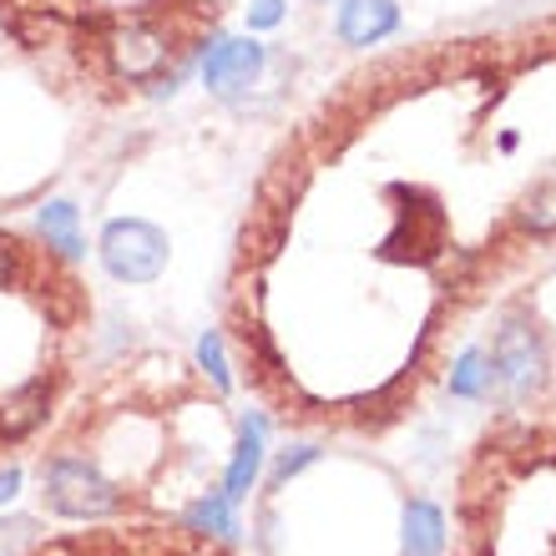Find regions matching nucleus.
<instances>
[{
	"label": "nucleus",
	"mask_w": 556,
	"mask_h": 556,
	"mask_svg": "<svg viewBox=\"0 0 556 556\" xmlns=\"http://www.w3.org/2000/svg\"><path fill=\"white\" fill-rule=\"evenodd\" d=\"M556 253V21L395 51L274 147L218 289L233 384L283 435L390 445L470 324Z\"/></svg>",
	"instance_id": "f257e3e1"
},
{
	"label": "nucleus",
	"mask_w": 556,
	"mask_h": 556,
	"mask_svg": "<svg viewBox=\"0 0 556 556\" xmlns=\"http://www.w3.org/2000/svg\"><path fill=\"white\" fill-rule=\"evenodd\" d=\"M253 425L218 375L167 344L87 369L30 451V485L56 521H203L249 496Z\"/></svg>",
	"instance_id": "f03ea898"
},
{
	"label": "nucleus",
	"mask_w": 556,
	"mask_h": 556,
	"mask_svg": "<svg viewBox=\"0 0 556 556\" xmlns=\"http://www.w3.org/2000/svg\"><path fill=\"white\" fill-rule=\"evenodd\" d=\"M253 556H445V516L375 445L278 455L249 511Z\"/></svg>",
	"instance_id": "7ed1b4c3"
},
{
	"label": "nucleus",
	"mask_w": 556,
	"mask_h": 556,
	"mask_svg": "<svg viewBox=\"0 0 556 556\" xmlns=\"http://www.w3.org/2000/svg\"><path fill=\"white\" fill-rule=\"evenodd\" d=\"M97 299L41 228L0 223V485H15L36 440L87 375Z\"/></svg>",
	"instance_id": "20e7f679"
},
{
	"label": "nucleus",
	"mask_w": 556,
	"mask_h": 556,
	"mask_svg": "<svg viewBox=\"0 0 556 556\" xmlns=\"http://www.w3.org/2000/svg\"><path fill=\"white\" fill-rule=\"evenodd\" d=\"M445 556H556V415L501 410L451 485Z\"/></svg>",
	"instance_id": "39448f33"
},
{
	"label": "nucleus",
	"mask_w": 556,
	"mask_h": 556,
	"mask_svg": "<svg viewBox=\"0 0 556 556\" xmlns=\"http://www.w3.org/2000/svg\"><path fill=\"white\" fill-rule=\"evenodd\" d=\"M491 390L501 410L556 415V264L536 278H521L496 304V329L485 344Z\"/></svg>",
	"instance_id": "423d86ee"
},
{
	"label": "nucleus",
	"mask_w": 556,
	"mask_h": 556,
	"mask_svg": "<svg viewBox=\"0 0 556 556\" xmlns=\"http://www.w3.org/2000/svg\"><path fill=\"white\" fill-rule=\"evenodd\" d=\"M26 556H249L203 521H66L26 546Z\"/></svg>",
	"instance_id": "0eeeda50"
},
{
	"label": "nucleus",
	"mask_w": 556,
	"mask_h": 556,
	"mask_svg": "<svg viewBox=\"0 0 556 556\" xmlns=\"http://www.w3.org/2000/svg\"><path fill=\"white\" fill-rule=\"evenodd\" d=\"M102 253H106V264H112V274L127 278V283H147V278H157V268L167 264V243L147 223H112Z\"/></svg>",
	"instance_id": "6e6552de"
},
{
	"label": "nucleus",
	"mask_w": 556,
	"mask_h": 556,
	"mask_svg": "<svg viewBox=\"0 0 556 556\" xmlns=\"http://www.w3.org/2000/svg\"><path fill=\"white\" fill-rule=\"evenodd\" d=\"M258 72H264V46L258 41H228V36H218V41L203 51V87L218 91V97H238L243 87H253L258 81Z\"/></svg>",
	"instance_id": "1a4fd4ad"
},
{
	"label": "nucleus",
	"mask_w": 556,
	"mask_h": 556,
	"mask_svg": "<svg viewBox=\"0 0 556 556\" xmlns=\"http://www.w3.org/2000/svg\"><path fill=\"white\" fill-rule=\"evenodd\" d=\"M400 26L395 0H344L339 5V36L350 46H375Z\"/></svg>",
	"instance_id": "9d476101"
},
{
	"label": "nucleus",
	"mask_w": 556,
	"mask_h": 556,
	"mask_svg": "<svg viewBox=\"0 0 556 556\" xmlns=\"http://www.w3.org/2000/svg\"><path fill=\"white\" fill-rule=\"evenodd\" d=\"M41 233L66 253H81V238H76V207L72 203H51L41 207Z\"/></svg>",
	"instance_id": "9b49d317"
},
{
	"label": "nucleus",
	"mask_w": 556,
	"mask_h": 556,
	"mask_svg": "<svg viewBox=\"0 0 556 556\" xmlns=\"http://www.w3.org/2000/svg\"><path fill=\"white\" fill-rule=\"evenodd\" d=\"M278 15H283V11H278V0H253L249 21H253V26H274Z\"/></svg>",
	"instance_id": "f8f14e48"
}]
</instances>
